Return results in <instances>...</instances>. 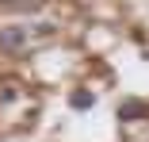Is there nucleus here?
I'll use <instances>...</instances> for the list:
<instances>
[{"mask_svg":"<svg viewBox=\"0 0 149 142\" xmlns=\"http://www.w3.org/2000/svg\"><path fill=\"white\" fill-rule=\"evenodd\" d=\"M138 119H149V104H145V100L118 104V123H138Z\"/></svg>","mask_w":149,"mask_h":142,"instance_id":"2","label":"nucleus"},{"mask_svg":"<svg viewBox=\"0 0 149 142\" xmlns=\"http://www.w3.org/2000/svg\"><path fill=\"white\" fill-rule=\"evenodd\" d=\"M69 104H73V111H88V108H96V92H88V89H77V92L69 96Z\"/></svg>","mask_w":149,"mask_h":142,"instance_id":"3","label":"nucleus"},{"mask_svg":"<svg viewBox=\"0 0 149 142\" xmlns=\"http://www.w3.org/2000/svg\"><path fill=\"white\" fill-rule=\"evenodd\" d=\"M27 39H31V31L23 23H4L0 27V50H23Z\"/></svg>","mask_w":149,"mask_h":142,"instance_id":"1","label":"nucleus"}]
</instances>
